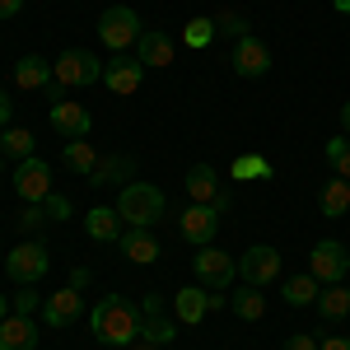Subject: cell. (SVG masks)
Here are the masks:
<instances>
[{"label": "cell", "mask_w": 350, "mask_h": 350, "mask_svg": "<svg viewBox=\"0 0 350 350\" xmlns=\"http://www.w3.org/2000/svg\"><path fill=\"white\" fill-rule=\"evenodd\" d=\"M341 126H346V131H350V103H346V108H341Z\"/></svg>", "instance_id": "ee69618b"}, {"label": "cell", "mask_w": 350, "mask_h": 350, "mask_svg": "<svg viewBox=\"0 0 350 350\" xmlns=\"http://www.w3.org/2000/svg\"><path fill=\"white\" fill-rule=\"evenodd\" d=\"M285 350H318V336H308V332H295V336H285Z\"/></svg>", "instance_id": "8d00e7d4"}, {"label": "cell", "mask_w": 350, "mask_h": 350, "mask_svg": "<svg viewBox=\"0 0 350 350\" xmlns=\"http://www.w3.org/2000/svg\"><path fill=\"white\" fill-rule=\"evenodd\" d=\"M173 336H178V327L168 323L163 299L159 295H145V304H140V341H150V346H168Z\"/></svg>", "instance_id": "5bb4252c"}, {"label": "cell", "mask_w": 350, "mask_h": 350, "mask_svg": "<svg viewBox=\"0 0 350 350\" xmlns=\"http://www.w3.org/2000/svg\"><path fill=\"white\" fill-rule=\"evenodd\" d=\"M187 191H191V201H196V206H215L219 215L229 211V191L219 187V178H215V168H211V163L187 168Z\"/></svg>", "instance_id": "7c38bea8"}, {"label": "cell", "mask_w": 350, "mask_h": 350, "mask_svg": "<svg viewBox=\"0 0 350 350\" xmlns=\"http://www.w3.org/2000/svg\"><path fill=\"white\" fill-rule=\"evenodd\" d=\"M117 247L126 252V262H135V267H150V262L159 257V243H154V234H150V229H126Z\"/></svg>", "instance_id": "603a6c76"}, {"label": "cell", "mask_w": 350, "mask_h": 350, "mask_svg": "<svg viewBox=\"0 0 350 350\" xmlns=\"http://www.w3.org/2000/svg\"><path fill=\"white\" fill-rule=\"evenodd\" d=\"M10 122H14V98L0 89V126H10Z\"/></svg>", "instance_id": "74e56055"}, {"label": "cell", "mask_w": 350, "mask_h": 350, "mask_svg": "<svg viewBox=\"0 0 350 350\" xmlns=\"http://www.w3.org/2000/svg\"><path fill=\"white\" fill-rule=\"evenodd\" d=\"M0 159H5V154H0Z\"/></svg>", "instance_id": "c3c4849f"}, {"label": "cell", "mask_w": 350, "mask_h": 350, "mask_svg": "<svg viewBox=\"0 0 350 350\" xmlns=\"http://www.w3.org/2000/svg\"><path fill=\"white\" fill-rule=\"evenodd\" d=\"M318 350H350V336H323Z\"/></svg>", "instance_id": "f35d334b"}, {"label": "cell", "mask_w": 350, "mask_h": 350, "mask_svg": "<svg viewBox=\"0 0 350 350\" xmlns=\"http://www.w3.org/2000/svg\"><path fill=\"white\" fill-rule=\"evenodd\" d=\"M168 211V196H163L154 183H126L117 191V215L126 219L131 229H154Z\"/></svg>", "instance_id": "7a4b0ae2"}, {"label": "cell", "mask_w": 350, "mask_h": 350, "mask_svg": "<svg viewBox=\"0 0 350 350\" xmlns=\"http://www.w3.org/2000/svg\"><path fill=\"white\" fill-rule=\"evenodd\" d=\"M318 318L323 323H346L350 318V285H327L318 295Z\"/></svg>", "instance_id": "cb8c5ba5"}, {"label": "cell", "mask_w": 350, "mask_h": 350, "mask_svg": "<svg viewBox=\"0 0 350 350\" xmlns=\"http://www.w3.org/2000/svg\"><path fill=\"white\" fill-rule=\"evenodd\" d=\"M191 271H196V280H201L206 290H229V285L239 280V262H234L229 252H219V247H196Z\"/></svg>", "instance_id": "ba28073f"}, {"label": "cell", "mask_w": 350, "mask_h": 350, "mask_svg": "<svg viewBox=\"0 0 350 350\" xmlns=\"http://www.w3.org/2000/svg\"><path fill=\"white\" fill-rule=\"evenodd\" d=\"M135 350H163V346H150V341H135Z\"/></svg>", "instance_id": "f6af8a7d"}, {"label": "cell", "mask_w": 350, "mask_h": 350, "mask_svg": "<svg viewBox=\"0 0 350 350\" xmlns=\"http://www.w3.org/2000/svg\"><path fill=\"white\" fill-rule=\"evenodd\" d=\"M0 318H10V308H5V295H0Z\"/></svg>", "instance_id": "bcb514c9"}, {"label": "cell", "mask_w": 350, "mask_h": 350, "mask_svg": "<svg viewBox=\"0 0 350 350\" xmlns=\"http://www.w3.org/2000/svg\"><path fill=\"white\" fill-rule=\"evenodd\" d=\"M135 61L145 70H163V66H173V42L163 33H154V28H145L140 42H135Z\"/></svg>", "instance_id": "ffe728a7"}, {"label": "cell", "mask_w": 350, "mask_h": 350, "mask_svg": "<svg viewBox=\"0 0 350 350\" xmlns=\"http://www.w3.org/2000/svg\"><path fill=\"white\" fill-rule=\"evenodd\" d=\"M308 275L318 285H346L350 275V247L336 239H318L313 252H308Z\"/></svg>", "instance_id": "3957f363"}, {"label": "cell", "mask_w": 350, "mask_h": 350, "mask_svg": "<svg viewBox=\"0 0 350 350\" xmlns=\"http://www.w3.org/2000/svg\"><path fill=\"white\" fill-rule=\"evenodd\" d=\"M33 308H38V295H33V290H19V295H14V313L33 318Z\"/></svg>", "instance_id": "d590c367"}, {"label": "cell", "mask_w": 350, "mask_h": 350, "mask_svg": "<svg viewBox=\"0 0 350 350\" xmlns=\"http://www.w3.org/2000/svg\"><path fill=\"white\" fill-rule=\"evenodd\" d=\"M61 159H66L70 173H80V178H94V168H98V154H94V145H89V140H66Z\"/></svg>", "instance_id": "4316f807"}, {"label": "cell", "mask_w": 350, "mask_h": 350, "mask_svg": "<svg viewBox=\"0 0 350 350\" xmlns=\"http://www.w3.org/2000/svg\"><path fill=\"white\" fill-rule=\"evenodd\" d=\"M42 219H47V215H42V206H24V215H19V224H24L28 234H33V229H42Z\"/></svg>", "instance_id": "e575fe53"}, {"label": "cell", "mask_w": 350, "mask_h": 350, "mask_svg": "<svg viewBox=\"0 0 350 350\" xmlns=\"http://www.w3.org/2000/svg\"><path fill=\"white\" fill-rule=\"evenodd\" d=\"M318 206H323L327 219H341L350 211V178H332L323 187V196H318Z\"/></svg>", "instance_id": "484cf974"}, {"label": "cell", "mask_w": 350, "mask_h": 350, "mask_svg": "<svg viewBox=\"0 0 350 350\" xmlns=\"http://www.w3.org/2000/svg\"><path fill=\"white\" fill-rule=\"evenodd\" d=\"M327 163H332V173L336 178H350V140H327Z\"/></svg>", "instance_id": "1f68e13d"}, {"label": "cell", "mask_w": 350, "mask_h": 350, "mask_svg": "<svg viewBox=\"0 0 350 350\" xmlns=\"http://www.w3.org/2000/svg\"><path fill=\"white\" fill-rule=\"evenodd\" d=\"M173 313H178V323L196 327L206 313H211V295H206L201 285H187V290H178V295H173Z\"/></svg>", "instance_id": "44dd1931"}, {"label": "cell", "mask_w": 350, "mask_h": 350, "mask_svg": "<svg viewBox=\"0 0 350 350\" xmlns=\"http://www.w3.org/2000/svg\"><path fill=\"white\" fill-rule=\"evenodd\" d=\"M42 94H47V103H61V98H66V84H47V89H42Z\"/></svg>", "instance_id": "60d3db41"}, {"label": "cell", "mask_w": 350, "mask_h": 350, "mask_svg": "<svg viewBox=\"0 0 350 350\" xmlns=\"http://www.w3.org/2000/svg\"><path fill=\"white\" fill-rule=\"evenodd\" d=\"M178 234H183L191 247H211L215 234H219V211L215 206H196V201H191L187 211L178 215Z\"/></svg>", "instance_id": "30bf717a"}, {"label": "cell", "mask_w": 350, "mask_h": 350, "mask_svg": "<svg viewBox=\"0 0 350 350\" xmlns=\"http://www.w3.org/2000/svg\"><path fill=\"white\" fill-rule=\"evenodd\" d=\"M234 178L239 183H247V178H271V163L262 154H239L234 159Z\"/></svg>", "instance_id": "4dcf8cb0"}, {"label": "cell", "mask_w": 350, "mask_h": 350, "mask_svg": "<svg viewBox=\"0 0 350 350\" xmlns=\"http://www.w3.org/2000/svg\"><path fill=\"white\" fill-rule=\"evenodd\" d=\"M47 267H52V252L38 239L14 243V247L5 252V271H10V280H19V285H38V280L47 275Z\"/></svg>", "instance_id": "5b68a950"}, {"label": "cell", "mask_w": 350, "mask_h": 350, "mask_svg": "<svg viewBox=\"0 0 350 350\" xmlns=\"http://www.w3.org/2000/svg\"><path fill=\"white\" fill-rule=\"evenodd\" d=\"M280 295H285V304H290V308H304V304H318V295H323V290H318V280L304 271V275H290V280L280 285Z\"/></svg>", "instance_id": "83f0119b"}, {"label": "cell", "mask_w": 350, "mask_h": 350, "mask_svg": "<svg viewBox=\"0 0 350 350\" xmlns=\"http://www.w3.org/2000/svg\"><path fill=\"white\" fill-rule=\"evenodd\" d=\"M229 308L239 313L243 323H262V318H267V299H262V290H257V285L234 290V295H229Z\"/></svg>", "instance_id": "d4e9b609"}, {"label": "cell", "mask_w": 350, "mask_h": 350, "mask_svg": "<svg viewBox=\"0 0 350 350\" xmlns=\"http://www.w3.org/2000/svg\"><path fill=\"white\" fill-rule=\"evenodd\" d=\"M89 126H94V117L84 103H70V98L52 103V131L61 140H89Z\"/></svg>", "instance_id": "9a60e30c"}, {"label": "cell", "mask_w": 350, "mask_h": 350, "mask_svg": "<svg viewBox=\"0 0 350 350\" xmlns=\"http://www.w3.org/2000/svg\"><path fill=\"white\" fill-rule=\"evenodd\" d=\"M84 318V299L75 285H66V290H52L47 304H42V323L47 327H75Z\"/></svg>", "instance_id": "4fadbf2b"}, {"label": "cell", "mask_w": 350, "mask_h": 350, "mask_svg": "<svg viewBox=\"0 0 350 350\" xmlns=\"http://www.w3.org/2000/svg\"><path fill=\"white\" fill-rule=\"evenodd\" d=\"M0 154H5V159H33V131H28V126H5V131H0Z\"/></svg>", "instance_id": "f1b7e54d"}, {"label": "cell", "mask_w": 350, "mask_h": 350, "mask_svg": "<svg viewBox=\"0 0 350 350\" xmlns=\"http://www.w3.org/2000/svg\"><path fill=\"white\" fill-rule=\"evenodd\" d=\"M38 346V323L24 313H10L0 318V350H33Z\"/></svg>", "instance_id": "d6986e66"}, {"label": "cell", "mask_w": 350, "mask_h": 350, "mask_svg": "<svg viewBox=\"0 0 350 350\" xmlns=\"http://www.w3.org/2000/svg\"><path fill=\"white\" fill-rule=\"evenodd\" d=\"M229 66H234V75H243V80H262L271 70V47L262 42V38H239L234 42V52H229Z\"/></svg>", "instance_id": "8fae6325"}, {"label": "cell", "mask_w": 350, "mask_h": 350, "mask_svg": "<svg viewBox=\"0 0 350 350\" xmlns=\"http://www.w3.org/2000/svg\"><path fill=\"white\" fill-rule=\"evenodd\" d=\"M140 80H145V66H140L135 56H126V52H117L108 66H103V84H108L112 94H122V98H126V94H135V89H140Z\"/></svg>", "instance_id": "2e32d148"}, {"label": "cell", "mask_w": 350, "mask_h": 350, "mask_svg": "<svg viewBox=\"0 0 350 350\" xmlns=\"http://www.w3.org/2000/svg\"><path fill=\"white\" fill-rule=\"evenodd\" d=\"M70 285H75V290H84V285H89V271L75 267V271H70Z\"/></svg>", "instance_id": "b9f144b4"}, {"label": "cell", "mask_w": 350, "mask_h": 350, "mask_svg": "<svg viewBox=\"0 0 350 350\" xmlns=\"http://www.w3.org/2000/svg\"><path fill=\"white\" fill-rule=\"evenodd\" d=\"M183 42H187V47H211V42H215V19H187Z\"/></svg>", "instance_id": "f546056e"}, {"label": "cell", "mask_w": 350, "mask_h": 350, "mask_svg": "<svg viewBox=\"0 0 350 350\" xmlns=\"http://www.w3.org/2000/svg\"><path fill=\"white\" fill-rule=\"evenodd\" d=\"M89 327H94V336H98L103 346L126 350L131 341H140V308L122 295H103L94 304V313H89Z\"/></svg>", "instance_id": "6da1fadb"}, {"label": "cell", "mask_w": 350, "mask_h": 350, "mask_svg": "<svg viewBox=\"0 0 350 350\" xmlns=\"http://www.w3.org/2000/svg\"><path fill=\"white\" fill-rule=\"evenodd\" d=\"M84 234L94 243H122V215H117V206H94L89 215H84Z\"/></svg>", "instance_id": "ac0fdd59"}, {"label": "cell", "mask_w": 350, "mask_h": 350, "mask_svg": "<svg viewBox=\"0 0 350 350\" xmlns=\"http://www.w3.org/2000/svg\"><path fill=\"white\" fill-rule=\"evenodd\" d=\"M280 267H285V262H280V252H275L271 243H252L239 257V280L262 290V285H275V280H280Z\"/></svg>", "instance_id": "52a82bcc"}, {"label": "cell", "mask_w": 350, "mask_h": 350, "mask_svg": "<svg viewBox=\"0 0 350 350\" xmlns=\"http://www.w3.org/2000/svg\"><path fill=\"white\" fill-rule=\"evenodd\" d=\"M52 70H56V84H66V89H84V84L103 80V61L94 52H84V47H66L52 61Z\"/></svg>", "instance_id": "8992f818"}, {"label": "cell", "mask_w": 350, "mask_h": 350, "mask_svg": "<svg viewBox=\"0 0 350 350\" xmlns=\"http://www.w3.org/2000/svg\"><path fill=\"white\" fill-rule=\"evenodd\" d=\"M140 14H135L131 5H108L103 14H98V38H103V47H112V52H126V47H135L140 42Z\"/></svg>", "instance_id": "277c9868"}, {"label": "cell", "mask_w": 350, "mask_h": 350, "mask_svg": "<svg viewBox=\"0 0 350 350\" xmlns=\"http://www.w3.org/2000/svg\"><path fill=\"white\" fill-rule=\"evenodd\" d=\"M52 80H56V70H52L47 56H19V61H14V84L28 89V94H42Z\"/></svg>", "instance_id": "e0dca14e"}, {"label": "cell", "mask_w": 350, "mask_h": 350, "mask_svg": "<svg viewBox=\"0 0 350 350\" xmlns=\"http://www.w3.org/2000/svg\"><path fill=\"white\" fill-rule=\"evenodd\" d=\"M108 350H122V346H108Z\"/></svg>", "instance_id": "7dc6e473"}, {"label": "cell", "mask_w": 350, "mask_h": 350, "mask_svg": "<svg viewBox=\"0 0 350 350\" xmlns=\"http://www.w3.org/2000/svg\"><path fill=\"white\" fill-rule=\"evenodd\" d=\"M42 215L61 224V219H70V215H75V206H70V196H61V191H52V196L42 201Z\"/></svg>", "instance_id": "836d02e7"}, {"label": "cell", "mask_w": 350, "mask_h": 350, "mask_svg": "<svg viewBox=\"0 0 350 350\" xmlns=\"http://www.w3.org/2000/svg\"><path fill=\"white\" fill-rule=\"evenodd\" d=\"M135 173V159L131 154H108V159H98V168H94V187H126V178Z\"/></svg>", "instance_id": "7402d4cb"}, {"label": "cell", "mask_w": 350, "mask_h": 350, "mask_svg": "<svg viewBox=\"0 0 350 350\" xmlns=\"http://www.w3.org/2000/svg\"><path fill=\"white\" fill-rule=\"evenodd\" d=\"M14 196H19L24 206H42V201L52 196V168L38 159V154L14 163Z\"/></svg>", "instance_id": "9c48e42d"}, {"label": "cell", "mask_w": 350, "mask_h": 350, "mask_svg": "<svg viewBox=\"0 0 350 350\" xmlns=\"http://www.w3.org/2000/svg\"><path fill=\"white\" fill-rule=\"evenodd\" d=\"M215 33H224V38H247V19L243 14H234V10H224V14H215Z\"/></svg>", "instance_id": "d6a6232c"}, {"label": "cell", "mask_w": 350, "mask_h": 350, "mask_svg": "<svg viewBox=\"0 0 350 350\" xmlns=\"http://www.w3.org/2000/svg\"><path fill=\"white\" fill-rule=\"evenodd\" d=\"M24 10V0H0V19H14Z\"/></svg>", "instance_id": "ab89813d"}, {"label": "cell", "mask_w": 350, "mask_h": 350, "mask_svg": "<svg viewBox=\"0 0 350 350\" xmlns=\"http://www.w3.org/2000/svg\"><path fill=\"white\" fill-rule=\"evenodd\" d=\"M336 5V14H350V0H332Z\"/></svg>", "instance_id": "7bdbcfd3"}]
</instances>
